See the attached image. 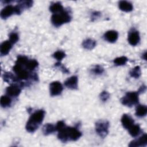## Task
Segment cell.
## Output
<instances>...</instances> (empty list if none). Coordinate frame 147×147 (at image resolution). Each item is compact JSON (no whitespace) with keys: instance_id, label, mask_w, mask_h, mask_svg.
Listing matches in <instances>:
<instances>
[{"instance_id":"cell-1","label":"cell","mask_w":147,"mask_h":147,"mask_svg":"<svg viewBox=\"0 0 147 147\" xmlns=\"http://www.w3.org/2000/svg\"><path fill=\"white\" fill-rule=\"evenodd\" d=\"M56 131H58L57 137L63 142L76 141L82 135L78 128L67 126L63 121H58L56 125Z\"/></svg>"},{"instance_id":"cell-2","label":"cell","mask_w":147,"mask_h":147,"mask_svg":"<svg viewBox=\"0 0 147 147\" xmlns=\"http://www.w3.org/2000/svg\"><path fill=\"white\" fill-rule=\"evenodd\" d=\"M45 116L43 110H38L34 112L29 117L26 124V129L29 133L34 132L40 126Z\"/></svg>"},{"instance_id":"cell-3","label":"cell","mask_w":147,"mask_h":147,"mask_svg":"<svg viewBox=\"0 0 147 147\" xmlns=\"http://www.w3.org/2000/svg\"><path fill=\"white\" fill-rule=\"evenodd\" d=\"M71 17L70 14L67 11L64 10L60 13L53 14L51 17V22L56 27H59L64 24L68 23L71 21Z\"/></svg>"},{"instance_id":"cell-4","label":"cell","mask_w":147,"mask_h":147,"mask_svg":"<svg viewBox=\"0 0 147 147\" xmlns=\"http://www.w3.org/2000/svg\"><path fill=\"white\" fill-rule=\"evenodd\" d=\"M13 70L17 74V77L19 80H26L30 77L35 81L38 79L36 74L30 75L26 69H24L22 66L20 65L15 64V65L13 68Z\"/></svg>"},{"instance_id":"cell-5","label":"cell","mask_w":147,"mask_h":147,"mask_svg":"<svg viewBox=\"0 0 147 147\" xmlns=\"http://www.w3.org/2000/svg\"><path fill=\"white\" fill-rule=\"evenodd\" d=\"M138 92H128L121 99V102L125 106L131 107L138 103Z\"/></svg>"},{"instance_id":"cell-6","label":"cell","mask_w":147,"mask_h":147,"mask_svg":"<svg viewBox=\"0 0 147 147\" xmlns=\"http://www.w3.org/2000/svg\"><path fill=\"white\" fill-rule=\"evenodd\" d=\"M109 122L107 121H99L95 123V130L102 138H105L109 133Z\"/></svg>"},{"instance_id":"cell-7","label":"cell","mask_w":147,"mask_h":147,"mask_svg":"<svg viewBox=\"0 0 147 147\" xmlns=\"http://www.w3.org/2000/svg\"><path fill=\"white\" fill-rule=\"evenodd\" d=\"M21 13L20 10H19L17 6H14L12 5H7L1 10L0 14L1 17L2 19H6L13 14H20Z\"/></svg>"},{"instance_id":"cell-8","label":"cell","mask_w":147,"mask_h":147,"mask_svg":"<svg viewBox=\"0 0 147 147\" xmlns=\"http://www.w3.org/2000/svg\"><path fill=\"white\" fill-rule=\"evenodd\" d=\"M63 89V86L59 82L55 81L50 84L49 90L50 94L52 96H57L60 95Z\"/></svg>"},{"instance_id":"cell-9","label":"cell","mask_w":147,"mask_h":147,"mask_svg":"<svg viewBox=\"0 0 147 147\" xmlns=\"http://www.w3.org/2000/svg\"><path fill=\"white\" fill-rule=\"evenodd\" d=\"M140 34H139V32L137 30L135 29H132L129 32V35H128V42L132 46L137 45L140 42Z\"/></svg>"},{"instance_id":"cell-10","label":"cell","mask_w":147,"mask_h":147,"mask_svg":"<svg viewBox=\"0 0 147 147\" xmlns=\"http://www.w3.org/2000/svg\"><path fill=\"white\" fill-rule=\"evenodd\" d=\"M20 86V85L17 84H11L10 86L6 88V92L9 96L17 97L20 95L21 91Z\"/></svg>"},{"instance_id":"cell-11","label":"cell","mask_w":147,"mask_h":147,"mask_svg":"<svg viewBox=\"0 0 147 147\" xmlns=\"http://www.w3.org/2000/svg\"><path fill=\"white\" fill-rule=\"evenodd\" d=\"M147 145V135L146 134H143L139 138L131 141L129 144L130 147H138L145 146Z\"/></svg>"},{"instance_id":"cell-12","label":"cell","mask_w":147,"mask_h":147,"mask_svg":"<svg viewBox=\"0 0 147 147\" xmlns=\"http://www.w3.org/2000/svg\"><path fill=\"white\" fill-rule=\"evenodd\" d=\"M121 121L123 127L126 129H129L134 123L133 119L130 115L126 114H123Z\"/></svg>"},{"instance_id":"cell-13","label":"cell","mask_w":147,"mask_h":147,"mask_svg":"<svg viewBox=\"0 0 147 147\" xmlns=\"http://www.w3.org/2000/svg\"><path fill=\"white\" fill-rule=\"evenodd\" d=\"M65 86L71 90H76L78 88V77L72 76L67 79L64 82Z\"/></svg>"},{"instance_id":"cell-14","label":"cell","mask_w":147,"mask_h":147,"mask_svg":"<svg viewBox=\"0 0 147 147\" xmlns=\"http://www.w3.org/2000/svg\"><path fill=\"white\" fill-rule=\"evenodd\" d=\"M118 37V33L117 31L111 30L106 32L104 34L105 39L109 42H115Z\"/></svg>"},{"instance_id":"cell-15","label":"cell","mask_w":147,"mask_h":147,"mask_svg":"<svg viewBox=\"0 0 147 147\" xmlns=\"http://www.w3.org/2000/svg\"><path fill=\"white\" fill-rule=\"evenodd\" d=\"M12 45L13 44L9 41V40L3 41L1 45L0 52L1 56H5L7 55L10 50L12 48Z\"/></svg>"},{"instance_id":"cell-16","label":"cell","mask_w":147,"mask_h":147,"mask_svg":"<svg viewBox=\"0 0 147 147\" xmlns=\"http://www.w3.org/2000/svg\"><path fill=\"white\" fill-rule=\"evenodd\" d=\"M118 5L120 10L125 12H130L133 9V5L130 2L126 1H121Z\"/></svg>"},{"instance_id":"cell-17","label":"cell","mask_w":147,"mask_h":147,"mask_svg":"<svg viewBox=\"0 0 147 147\" xmlns=\"http://www.w3.org/2000/svg\"><path fill=\"white\" fill-rule=\"evenodd\" d=\"M64 7L60 2L53 3L49 7V10L53 14H56L60 13L64 10Z\"/></svg>"},{"instance_id":"cell-18","label":"cell","mask_w":147,"mask_h":147,"mask_svg":"<svg viewBox=\"0 0 147 147\" xmlns=\"http://www.w3.org/2000/svg\"><path fill=\"white\" fill-rule=\"evenodd\" d=\"M56 131V126L52 123H47L42 127V133L44 135L47 136Z\"/></svg>"},{"instance_id":"cell-19","label":"cell","mask_w":147,"mask_h":147,"mask_svg":"<svg viewBox=\"0 0 147 147\" xmlns=\"http://www.w3.org/2000/svg\"><path fill=\"white\" fill-rule=\"evenodd\" d=\"M147 107L145 105H138L136 109V115L138 117H143L146 115Z\"/></svg>"},{"instance_id":"cell-20","label":"cell","mask_w":147,"mask_h":147,"mask_svg":"<svg viewBox=\"0 0 147 147\" xmlns=\"http://www.w3.org/2000/svg\"><path fill=\"white\" fill-rule=\"evenodd\" d=\"M96 45V41L94 40L91 39V38H87L85 40H84L82 42V46L84 48L91 50L93 49Z\"/></svg>"},{"instance_id":"cell-21","label":"cell","mask_w":147,"mask_h":147,"mask_svg":"<svg viewBox=\"0 0 147 147\" xmlns=\"http://www.w3.org/2000/svg\"><path fill=\"white\" fill-rule=\"evenodd\" d=\"M38 65V63L37 61H36L34 59H32V60H28V61L25 65V67L28 71H33L36 68H37Z\"/></svg>"},{"instance_id":"cell-22","label":"cell","mask_w":147,"mask_h":147,"mask_svg":"<svg viewBox=\"0 0 147 147\" xmlns=\"http://www.w3.org/2000/svg\"><path fill=\"white\" fill-rule=\"evenodd\" d=\"M128 130L129 134L133 137L138 136L141 132V129L138 125H133Z\"/></svg>"},{"instance_id":"cell-23","label":"cell","mask_w":147,"mask_h":147,"mask_svg":"<svg viewBox=\"0 0 147 147\" xmlns=\"http://www.w3.org/2000/svg\"><path fill=\"white\" fill-rule=\"evenodd\" d=\"M33 3V2L32 1H21L18 2V4L17 5L22 11L24 9H28L32 6Z\"/></svg>"},{"instance_id":"cell-24","label":"cell","mask_w":147,"mask_h":147,"mask_svg":"<svg viewBox=\"0 0 147 147\" xmlns=\"http://www.w3.org/2000/svg\"><path fill=\"white\" fill-rule=\"evenodd\" d=\"M141 68L139 66H136L130 71L129 74L131 77L137 79L141 76Z\"/></svg>"},{"instance_id":"cell-25","label":"cell","mask_w":147,"mask_h":147,"mask_svg":"<svg viewBox=\"0 0 147 147\" xmlns=\"http://www.w3.org/2000/svg\"><path fill=\"white\" fill-rule=\"evenodd\" d=\"M1 105L2 107H7L10 106L11 103V99L7 96H2L1 98Z\"/></svg>"},{"instance_id":"cell-26","label":"cell","mask_w":147,"mask_h":147,"mask_svg":"<svg viewBox=\"0 0 147 147\" xmlns=\"http://www.w3.org/2000/svg\"><path fill=\"white\" fill-rule=\"evenodd\" d=\"M127 61V58L125 56H121L119 57H117L114 60V64L117 66L125 65Z\"/></svg>"},{"instance_id":"cell-27","label":"cell","mask_w":147,"mask_h":147,"mask_svg":"<svg viewBox=\"0 0 147 147\" xmlns=\"http://www.w3.org/2000/svg\"><path fill=\"white\" fill-rule=\"evenodd\" d=\"M28 60V58L25 56H18L15 64L20 65L21 66H25Z\"/></svg>"},{"instance_id":"cell-28","label":"cell","mask_w":147,"mask_h":147,"mask_svg":"<svg viewBox=\"0 0 147 147\" xmlns=\"http://www.w3.org/2000/svg\"><path fill=\"white\" fill-rule=\"evenodd\" d=\"M53 56L54 58L57 59L58 60V61L60 62L61 61V60L64 57H65V53L62 51H57L54 53V54L53 55Z\"/></svg>"},{"instance_id":"cell-29","label":"cell","mask_w":147,"mask_h":147,"mask_svg":"<svg viewBox=\"0 0 147 147\" xmlns=\"http://www.w3.org/2000/svg\"><path fill=\"white\" fill-rule=\"evenodd\" d=\"M92 72L95 75H100L103 73L104 68L100 65H96L92 69Z\"/></svg>"},{"instance_id":"cell-30","label":"cell","mask_w":147,"mask_h":147,"mask_svg":"<svg viewBox=\"0 0 147 147\" xmlns=\"http://www.w3.org/2000/svg\"><path fill=\"white\" fill-rule=\"evenodd\" d=\"M19 40V37L17 33L15 32H12L9 35V41L12 44L16 43Z\"/></svg>"},{"instance_id":"cell-31","label":"cell","mask_w":147,"mask_h":147,"mask_svg":"<svg viewBox=\"0 0 147 147\" xmlns=\"http://www.w3.org/2000/svg\"><path fill=\"white\" fill-rule=\"evenodd\" d=\"M110 97V94L106 91H102L100 94V98L103 102H106Z\"/></svg>"},{"instance_id":"cell-32","label":"cell","mask_w":147,"mask_h":147,"mask_svg":"<svg viewBox=\"0 0 147 147\" xmlns=\"http://www.w3.org/2000/svg\"><path fill=\"white\" fill-rule=\"evenodd\" d=\"M55 65L56 67H59V68H60V69L61 70V71H62L63 73H64V74H68V73H69V70H68L67 68H66L62 64H61L60 61H58L57 63H56L55 64Z\"/></svg>"},{"instance_id":"cell-33","label":"cell","mask_w":147,"mask_h":147,"mask_svg":"<svg viewBox=\"0 0 147 147\" xmlns=\"http://www.w3.org/2000/svg\"><path fill=\"white\" fill-rule=\"evenodd\" d=\"M99 16H100V13L98 12V11H95V12L92 13V14L91 15V19L92 21H94V20L98 18Z\"/></svg>"},{"instance_id":"cell-34","label":"cell","mask_w":147,"mask_h":147,"mask_svg":"<svg viewBox=\"0 0 147 147\" xmlns=\"http://www.w3.org/2000/svg\"><path fill=\"white\" fill-rule=\"evenodd\" d=\"M146 86L143 84V85H142V86L140 87V88H139V90H138V91L137 92H138V94L142 93V92H144L146 91Z\"/></svg>"},{"instance_id":"cell-35","label":"cell","mask_w":147,"mask_h":147,"mask_svg":"<svg viewBox=\"0 0 147 147\" xmlns=\"http://www.w3.org/2000/svg\"><path fill=\"white\" fill-rule=\"evenodd\" d=\"M142 56H143V59L146 60V52L142 55Z\"/></svg>"}]
</instances>
